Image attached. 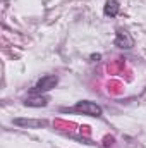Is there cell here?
Listing matches in <instances>:
<instances>
[{"instance_id":"cell-1","label":"cell","mask_w":146,"mask_h":148,"mask_svg":"<svg viewBox=\"0 0 146 148\" xmlns=\"http://www.w3.org/2000/svg\"><path fill=\"white\" fill-rule=\"evenodd\" d=\"M76 112H83L86 115H91V117H100L102 115V109L95 103V102H77V105L74 107Z\"/></svg>"},{"instance_id":"cell-2","label":"cell","mask_w":146,"mask_h":148,"mask_svg":"<svg viewBox=\"0 0 146 148\" xmlns=\"http://www.w3.org/2000/svg\"><path fill=\"white\" fill-rule=\"evenodd\" d=\"M57 83H59V77H57V76H45V77H41L36 84H35L33 91H35V93L50 91V90H53V88L57 86Z\"/></svg>"},{"instance_id":"cell-3","label":"cell","mask_w":146,"mask_h":148,"mask_svg":"<svg viewBox=\"0 0 146 148\" xmlns=\"http://www.w3.org/2000/svg\"><path fill=\"white\" fill-rule=\"evenodd\" d=\"M115 45H117L119 48H132V47H134V40H132V36H131L126 29H117Z\"/></svg>"},{"instance_id":"cell-4","label":"cell","mask_w":146,"mask_h":148,"mask_svg":"<svg viewBox=\"0 0 146 148\" xmlns=\"http://www.w3.org/2000/svg\"><path fill=\"white\" fill-rule=\"evenodd\" d=\"M119 9H120V5H119V2H117V0H107L103 12H105V16L115 17V16L119 14Z\"/></svg>"},{"instance_id":"cell-5","label":"cell","mask_w":146,"mask_h":148,"mask_svg":"<svg viewBox=\"0 0 146 148\" xmlns=\"http://www.w3.org/2000/svg\"><path fill=\"white\" fill-rule=\"evenodd\" d=\"M24 103H26L28 107H45V105L48 103V97H41V95L31 97V98H28Z\"/></svg>"},{"instance_id":"cell-6","label":"cell","mask_w":146,"mask_h":148,"mask_svg":"<svg viewBox=\"0 0 146 148\" xmlns=\"http://www.w3.org/2000/svg\"><path fill=\"white\" fill-rule=\"evenodd\" d=\"M16 124H19V126H45L43 121H23V119H17Z\"/></svg>"}]
</instances>
